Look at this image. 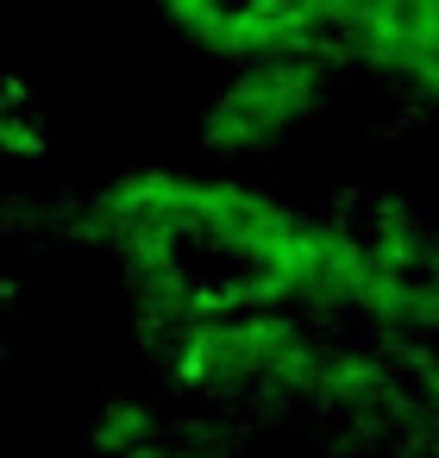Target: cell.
Returning <instances> with one entry per match:
<instances>
[{"label":"cell","mask_w":439,"mask_h":458,"mask_svg":"<svg viewBox=\"0 0 439 458\" xmlns=\"http://www.w3.org/2000/svg\"><path fill=\"white\" fill-rule=\"evenodd\" d=\"M345 64L439 107V0H351Z\"/></svg>","instance_id":"obj_2"},{"label":"cell","mask_w":439,"mask_h":458,"mask_svg":"<svg viewBox=\"0 0 439 458\" xmlns=\"http://www.w3.org/2000/svg\"><path fill=\"white\" fill-rule=\"evenodd\" d=\"M339 57L320 51H289V57H251L232 64L226 82L207 95L201 114V145L226 164H257L270 151H289L295 139L314 132V120L339 95Z\"/></svg>","instance_id":"obj_1"}]
</instances>
